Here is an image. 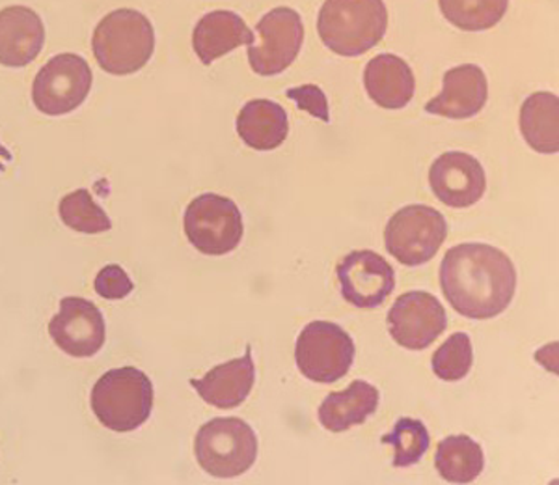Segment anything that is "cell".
<instances>
[{"instance_id": "obj_3", "label": "cell", "mask_w": 559, "mask_h": 485, "mask_svg": "<svg viewBox=\"0 0 559 485\" xmlns=\"http://www.w3.org/2000/svg\"><path fill=\"white\" fill-rule=\"evenodd\" d=\"M92 49L97 64L110 75H131L150 62L155 31L144 13L120 8L105 15L94 31Z\"/></svg>"}, {"instance_id": "obj_26", "label": "cell", "mask_w": 559, "mask_h": 485, "mask_svg": "<svg viewBox=\"0 0 559 485\" xmlns=\"http://www.w3.org/2000/svg\"><path fill=\"white\" fill-rule=\"evenodd\" d=\"M382 442L394 448V466H413L426 456L429 448V431L424 422L416 418H400L392 434L384 435Z\"/></svg>"}, {"instance_id": "obj_29", "label": "cell", "mask_w": 559, "mask_h": 485, "mask_svg": "<svg viewBox=\"0 0 559 485\" xmlns=\"http://www.w3.org/2000/svg\"><path fill=\"white\" fill-rule=\"evenodd\" d=\"M287 97L297 103V107L300 110L310 113V115L316 116L319 120L331 121L326 96H324L323 90L316 86V84H305V86H299V88H289L287 90Z\"/></svg>"}, {"instance_id": "obj_16", "label": "cell", "mask_w": 559, "mask_h": 485, "mask_svg": "<svg viewBox=\"0 0 559 485\" xmlns=\"http://www.w3.org/2000/svg\"><path fill=\"white\" fill-rule=\"evenodd\" d=\"M45 26L38 13L26 7L0 10V64L25 68L44 49Z\"/></svg>"}, {"instance_id": "obj_20", "label": "cell", "mask_w": 559, "mask_h": 485, "mask_svg": "<svg viewBox=\"0 0 559 485\" xmlns=\"http://www.w3.org/2000/svg\"><path fill=\"white\" fill-rule=\"evenodd\" d=\"M379 390L366 381H353L344 392H332L319 407V422L332 434H344L373 415L379 405Z\"/></svg>"}, {"instance_id": "obj_7", "label": "cell", "mask_w": 559, "mask_h": 485, "mask_svg": "<svg viewBox=\"0 0 559 485\" xmlns=\"http://www.w3.org/2000/svg\"><path fill=\"white\" fill-rule=\"evenodd\" d=\"M185 236L205 256H224L241 242L245 226L236 202L205 192L185 210Z\"/></svg>"}, {"instance_id": "obj_30", "label": "cell", "mask_w": 559, "mask_h": 485, "mask_svg": "<svg viewBox=\"0 0 559 485\" xmlns=\"http://www.w3.org/2000/svg\"><path fill=\"white\" fill-rule=\"evenodd\" d=\"M12 159V154L8 152L7 147L0 144V173H4V170H7V165H4V163H10Z\"/></svg>"}, {"instance_id": "obj_2", "label": "cell", "mask_w": 559, "mask_h": 485, "mask_svg": "<svg viewBox=\"0 0 559 485\" xmlns=\"http://www.w3.org/2000/svg\"><path fill=\"white\" fill-rule=\"evenodd\" d=\"M388 31L384 0H324L319 38L340 57H360L381 44Z\"/></svg>"}, {"instance_id": "obj_25", "label": "cell", "mask_w": 559, "mask_h": 485, "mask_svg": "<svg viewBox=\"0 0 559 485\" xmlns=\"http://www.w3.org/2000/svg\"><path fill=\"white\" fill-rule=\"evenodd\" d=\"M58 215L68 228L81 234H103L112 228V221L92 199L88 189L66 194L58 205Z\"/></svg>"}, {"instance_id": "obj_8", "label": "cell", "mask_w": 559, "mask_h": 485, "mask_svg": "<svg viewBox=\"0 0 559 485\" xmlns=\"http://www.w3.org/2000/svg\"><path fill=\"white\" fill-rule=\"evenodd\" d=\"M355 342L331 321H312L302 329L295 347L300 374L313 383H336L355 363Z\"/></svg>"}, {"instance_id": "obj_11", "label": "cell", "mask_w": 559, "mask_h": 485, "mask_svg": "<svg viewBox=\"0 0 559 485\" xmlns=\"http://www.w3.org/2000/svg\"><path fill=\"white\" fill-rule=\"evenodd\" d=\"M448 327L444 307L427 292H407L388 312V329L395 344L421 352L439 339Z\"/></svg>"}, {"instance_id": "obj_10", "label": "cell", "mask_w": 559, "mask_h": 485, "mask_svg": "<svg viewBox=\"0 0 559 485\" xmlns=\"http://www.w3.org/2000/svg\"><path fill=\"white\" fill-rule=\"evenodd\" d=\"M92 83L94 75L83 57L73 52L58 55L34 79V105L47 116L70 115L88 97Z\"/></svg>"}, {"instance_id": "obj_24", "label": "cell", "mask_w": 559, "mask_h": 485, "mask_svg": "<svg viewBox=\"0 0 559 485\" xmlns=\"http://www.w3.org/2000/svg\"><path fill=\"white\" fill-rule=\"evenodd\" d=\"M445 20L466 33L489 31L508 13L509 0H439Z\"/></svg>"}, {"instance_id": "obj_6", "label": "cell", "mask_w": 559, "mask_h": 485, "mask_svg": "<svg viewBox=\"0 0 559 485\" xmlns=\"http://www.w3.org/2000/svg\"><path fill=\"white\" fill-rule=\"evenodd\" d=\"M448 237V223L440 211L414 204L397 211L384 230L388 255L407 268L431 262Z\"/></svg>"}, {"instance_id": "obj_12", "label": "cell", "mask_w": 559, "mask_h": 485, "mask_svg": "<svg viewBox=\"0 0 559 485\" xmlns=\"http://www.w3.org/2000/svg\"><path fill=\"white\" fill-rule=\"evenodd\" d=\"M55 344L70 357L90 358L102 352L107 327L102 310L83 297H66L49 323Z\"/></svg>"}, {"instance_id": "obj_13", "label": "cell", "mask_w": 559, "mask_h": 485, "mask_svg": "<svg viewBox=\"0 0 559 485\" xmlns=\"http://www.w3.org/2000/svg\"><path fill=\"white\" fill-rule=\"evenodd\" d=\"M344 299L356 308H377L392 295L395 271L373 250H355L337 265Z\"/></svg>"}, {"instance_id": "obj_28", "label": "cell", "mask_w": 559, "mask_h": 485, "mask_svg": "<svg viewBox=\"0 0 559 485\" xmlns=\"http://www.w3.org/2000/svg\"><path fill=\"white\" fill-rule=\"evenodd\" d=\"M94 289H96L97 295H102L103 299L120 300L126 299L133 292L134 284L126 273V269L116 265V263H110L97 273Z\"/></svg>"}, {"instance_id": "obj_21", "label": "cell", "mask_w": 559, "mask_h": 485, "mask_svg": "<svg viewBox=\"0 0 559 485\" xmlns=\"http://www.w3.org/2000/svg\"><path fill=\"white\" fill-rule=\"evenodd\" d=\"M237 133L247 146L258 152H271L284 144L289 133V120L284 107L269 99L248 102L237 116Z\"/></svg>"}, {"instance_id": "obj_9", "label": "cell", "mask_w": 559, "mask_h": 485, "mask_svg": "<svg viewBox=\"0 0 559 485\" xmlns=\"http://www.w3.org/2000/svg\"><path fill=\"white\" fill-rule=\"evenodd\" d=\"M305 42V25L299 12L278 7L265 13L255 25L254 44L248 45V62L261 78L286 71L299 57Z\"/></svg>"}, {"instance_id": "obj_19", "label": "cell", "mask_w": 559, "mask_h": 485, "mask_svg": "<svg viewBox=\"0 0 559 485\" xmlns=\"http://www.w3.org/2000/svg\"><path fill=\"white\" fill-rule=\"evenodd\" d=\"M364 86L369 99L379 107L397 110L407 107L414 97L416 79L411 66L395 55H379L364 70Z\"/></svg>"}, {"instance_id": "obj_18", "label": "cell", "mask_w": 559, "mask_h": 485, "mask_svg": "<svg viewBox=\"0 0 559 485\" xmlns=\"http://www.w3.org/2000/svg\"><path fill=\"white\" fill-rule=\"evenodd\" d=\"M250 44H254V33L248 28L241 15L229 10L205 13L192 33V47L205 66L236 51L241 45Z\"/></svg>"}, {"instance_id": "obj_22", "label": "cell", "mask_w": 559, "mask_h": 485, "mask_svg": "<svg viewBox=\"0 0 559 485\" xmlns=\"http://www.w3.org/2000/svg\"><path fill=\"white\" fill-rule=\"evenodd\" d=\"M524 141L539 154L559 152V99L552 92H535L521 109Z\"/></svg>"}, {"instance_id": "obj_1", "label": "cell", "mask_w": 559, "mask_h": 485, "mask_svg": "<svg viewBox=\"0 0 559 485\" xmlns=\"http://www.w3.org/2000/svg\"><path fill=\"white\" fill-rule=\"evenodd\" d=\"M440 287L455 312L468 320H492L515 297L516 269L492 245L464 242L445 252Z\"/></svg>"}, {"instance_id": "obj_4", "label": "cell", "mask_w": 559, "mask_h": 485, "mask_svg": "<svg viewBox=\"0 0 559 485\" xmlns=\"http://www.w3.org/2000/svg\"><path fill=\"white\" fill-rule=\"evenodd\" d=\"M90 405L105 428L129 434L146 424L153 411V383L133 366L108 370L92 389Z\"/></svg>"}, {"instance_id": "obj_17", "label": "cell", "mask_w": 559, "mask_h": 485, "mask_svg": "<svg viewBox=\"0 0 559 485\" xmlns=\"http://www.w3.org/2000/svg\"><path fill=\"white\" fill-rule=\"evenodd\" d=\"M255 368L252 347L248 345L245 357L218 364L202 379H191L200 398L216 409H234L245 403L254 389Z\"/></svg>"}, {"instance_id": "obj_15", "label": "cell", "mask_w": 559, "mask_h": 485, "mask_svg": "<svg viewBox=\"0 0 559 485\" xmlns=\"http://www.w3.org/2000/svg\"><path fill=\"white\" fill-rule=\"evenodd\" d=\"M489 97V81L476 64L453 68L444 75L439 96L426 105L429 115L444 116L452 120H466L481 113Z\"/></svg>"}, {"instance_id": "obj_14", "label": "cell", "mask_w": 559, "mask_h": 485, "mask_svg": "<svg viewBox=\"0 0 559 485\" xmlns=\"http://www.w3.org/2000/svg\"><path fill=\"white\" fill-rule=\"evenodd\" d=\"M429 186L442 204L464 210L484 199L487 176L474 155L448 152L432 163Z\"/></svg>"}, {"instance_id": "obj_23", "label": "cell", "mask_w": 559, "mask_h": 485, "mask_svg": "<svg viewBox=\"0 0 559 485\" xmlns=\"http://www.w3.org/2000/svg\"><path fill=\"white\" fill-rule=\"evenodd\" d=\"M440 478L450 484H471L484 473V448L468 435H452L440 441L435 456Z\"/></svg>"}, {"instance_id": "obj_5", "label": "cell", "mask_w": 559, "mask_h": 485, "mask_svg": "<svg viewBox=\"0 0 559 485\" xmlns=\"http://www.w3.org/2000/svg\"><path fill=\"white\" fill-rule=\"evenodd\" d=\"M194 453L213 478H237L258 460V437L241 418H213L198 431Z\"/></svg>"}, {"instance_id": "obj_27", "label": "cell", "mask_w": 559, "mask_h": 485, "mask_svg": "<svg viewBox=\"0 0 559 485\" xmlns=\"http://www.w3.org/2000/svg\"><path fill=\"white\" fill-rule=\"evenodd\" d=\"M432 371L442 381H461L474 364L472 340L466 332H455L432 355Z\"/></svg>"}]
</instances>
